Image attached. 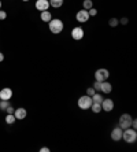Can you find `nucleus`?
I'll list each match as a JSON object with an SVG mask.
<instances>
[{
	"label": "nucleus",
	"mask_w": 137,
	"mask_h": 152,
	"mask_svg": "<svg viewBox=\"0 0 137 152\" xmlns=\"http://www.w3.org/2000/svg\"><path fill=\"white\" fill-rule=\"evenodd\" d=\"M48 28H49V32L52 33V34H59L64 29V25L60 19L55 18V19H51V21L48 22Z\"/></svg>",
	"instance_id": "f257e3e1"
},
{
	"label": "nucleus",
	"mask_w": 137,
	"mask_h": 152,
	"mask_svg": "<svg viewBox=\"0 0 137 152\" xmlns=\"http://www.w3.org/2000/svg\"><path fill=\"white\" fill-rule=\"evenodd\" d=\"M122 140L127 144H133L137 140V132L136 129H132V127H127L122 132Z\"/></svg>",
	"instance_id": "f03ea898"
},
{
	"label": "nucleus",
	"mask_w": 137,
	"mask_h": 152,
	"mask_svg": "<svg viewBox=\"0 0 137 152\" xmlns=\"http://www.w3.org/2000/svg\"><path fill=\"white\" fill-rule=\"evenodd\" d=\"M132 115H129V114H122L119 117V121H118V126L122 129V130H125V129H127V127H130V124H132Z\"/></svg>",
	"instance_id": "7ed1b4c3"
},
{
	"label": "nucleus",
	"mask_w": 137,
	"mask_h": 152,
	"mask_svg": "<svg viewBox=\"0 0 137 152\" xmlns=\"http://www.w3.org/2000/svg\"><path fill=\"white\" fill-rule=\"evenodd\" d=\"M78 107H80L81 110H88V108H91V104H92V97L88 95H84L81 96L80 99H78Z\"/></svg>",
	"instance_id": "20e7f679"
},
{
	"label": "nucleus",
	"mask_w": 137,
	"mask_h": 152,
	"mask_svg": "<svg viewBox=\"0 0 137 152\" xmlns=\"http://www.w3.org/2000/svg\"><path fill=\"white\" fill-rule=\"evenodd\" d=\"M108 77H110V71L107 69H97L95 71V81H99V82L107 81Z\"/></svg>",
	"instance_id": "39448f33"
},
{
	"label": "nucleus",
	"mask_w": 137,
	"mask_h": 152,
	"mask_svg": "<svg viewBox=\"0 0 137 152\" xmlns=\"http://www.w3.org/2000/svg\"><path fill=\"white\" fill-rule=\"evenodd\" d=\"M75 19H77V22H80V23H85V22H88L89 19V14H88V10H80L77 11V14H75Z\"/></svg>",
	"instance_id": "423d86ee"
},
{
	"label": "nucleus",
	"mask_w": 137,
	"mask_h": 152,
	"mask_svg": "<svg viewBox=\"0 0 137 152\" xmlns=\"http://www.w3.org/2000/svg\"><path fill=\"white\" fill-rule=\"evenodd\" d=\"M71 37H73V40H75V41L82 40L84 39V29L81 28V26L73 28V30H71Z\"/></svg>",
	"instance_id": "0eeeda50"
},
{
	"label": "nucleus",
	"mask_w": 137,
	"mask_h": 152,
	"mask_svg": "<svg viewBox=\"0 0 137 152\" xmlns=\"http://www.w3.org/2000/svg\"><path fill=\"white\" fill-rule=\"evenodd\" d=\"M100 104H102V111L111 113L114 110V102L111 99H103V102Z\"/></svg>",
	"instance_id": "6e6552de"
},
{
	"label": "nucleus",
	"mask_w": 137,
	"mask_h": 152,
	"mask_svg": "<svg viewBox=\"0 0 137 152\" xmlns=\"http://www.w3.org/2000/svg\"><path fill=\"white\" fill-rule=\"evenodd\" d=\"M122 129H121L119 126H116L113 129V132H111V138H113L114 141H121L122 140Z\"/></svg>",
	"instance_id": "1a4fd4ad"
},
{
	"label": "nucleus",
	"mask_w": 137,
	"mask_h": 152,
	"mask_svg": "<svg viewBox=\"0 0 137 152\" xmlns=\"http://www.w3.org/2000/svg\"><path fill=\"white\" fill-rule=\"evenodd\" d=\"M36 8L39 11H47L49 8V1L48 0H37L36 1Z\"/></svg>",
	"instance_id": "9d476101"
},
{
	"label": "nucleus",
	"mask_w": 137,
	"mask_h": 152,
	"mask_svg": "<svg viewBox=\"0 0 137 152\" xmlns=\"http://www.w3.org/2000/svg\"><path fill=\"white\" fill-rule=\"evenodd\" d=\"M12 97V91L10 88H3L0 91V100H10Z\"/></svg>",
	"instance_id": "9b49d317"
},
{
	"label": "nucleus",
	"mask_w": 137,
	"mask_h": 152,
	"mask_svg": "<svg viewBox=\"0 0 137 152\" xmlns=\"http://www.w3.org/2000/svg\"><path fill=\"white\" fill-rule=\"evenodd\" d=\"M26 115H28V113H26V110H25L23 107H19V108H17V110L14 111V117L17 118V119H25L26 118Z\"/></svg>",
	"instance_id": "f8f14e48"
},
{
	"label": "nucleus",
	"mask_w": 137,
	"mask_h": 152,
	"mask_svg": "<svg viewBox=\"0 0 137 152\" xmlns=\"http://www.w3.org/2000/svg\"><path fill=\"white\" fill-rule=\"evenodd\" d=\"M113 91V85L110 84L108 81H103L102 85H100V92L103 93H111Z\"/></svg>",
	"instance_id": "ddd939ff"
},
{
	"label": "nucleus",
	"mask_w": 137,
	"mask_h": 152,
	"mask_svg": "<svg viewBox=\"0 0 137 152\" xmlns=\"http://www.w3.org/2000/svg\"><path fill=\"white\" fill-rule=\"evenodd\" d=\"M40 18H41L42 22H49L51 19H52V15H51V12L47 10V11H41V14H40Z\"/></svg>",
	"instance_id": "4468645a"
},
{
	"label": "nucleus",
	"mask_w": 137,
	"mask_h": 152,
	"mask_svg": "<svg viewBox=\"0 0 137 152\" xmlns=\"http://www.w3.org/2000/svg\"><path fill=\"white\" fill-rule=\"evenodd\" d=\"M91 110H92V113L99 114L100 111H102V104H100V103L92 102V104H91Z\"/></svg>",
	"instance_id": "2eb2a0df"
},
{
	"label": "nucleus",
	"mask_w": 137,
	"mask_h": 152,
	"mask_svg": "<svg viewBox=\"0 0 137 152\" xmlns=\"http://www.w3.org/2000/svg\"><path fill=\"white\" fill-rule=\"evenodd\" d=\"M49 6H52L53 8H60L63 6V0H48Z\"/></svg>",
	"instance_id": "dca6fc26"
},
{
	"label": "nucleus",
	"mask_w": 137,
	"mask_h": 152,
	"mask_svg": "<svg viewBox=\"0 0 137 152\" xmlns=\"http://www.w3.org/2000/svg\"><path fill=\"white\" fill-rule=\"evenodd\" d=\"M17 121V118L14 117V114H7V117H6V124L7 125H12Z\"/></svg>",
	"instance_id": "f3484780"
},
{
	"label": "nucleus",
	"mask_w": 137,
	"mask_h": 152,
	"mask_svg": "<svg viewBox=\"0 0 137 152\" xmlns=\"http://www.w3.org/2000/svg\"><path fill=\"white\" fill-rule=\"evenodd\" d=\"M82 7H84V10H89V8L93 7V1L92 0H84L82 1Z\"/></svg>",
	"instance_id": "a211bd4d"
},
{
	"label": "nucleus",
	"mask_w": 137,
	"mask_h": 152,
	"mask_svg": "<svg viewBox=\"0 0 137 152\" xmlns=\"http://www.w3.org/2000/svg\"><path fill=\"white\" fill-rule=\"evenodd\" d=\"M92 102L95 103H102L103 102V96L100 93H95V95L92 96Z\"/></svg>",
	"instance_id": "6ab92c4d"
},
{
	"label": "nucleus",
	"mask_w": 137,
	"mask_h": 152,
	"mask_svg": "<svg viewBox=\"0 0 137 152\" xmlns=\"http://www.w3.org/2000/svg\"><path fill=\"white\" fill-rule=\"evenodd\" d=\"M118 23H119V19H118V18H110L108 25L111 26V28H115V26H118Z\"/></svg>",
	"instance_id": "aec40b11"
},
{
	"label": "nucleus",
	"mask_w": 137,
	"mask_h": 152,
	"mask_svg": "<svg viewBox=\"0 0 137 152\" xmlns=\"http://www.w3.org/2000/svg\"><path fill=\"white\" fill-rule=\"evenodd\" d=\"M10 106L8 104V100H0V110H3V111H6V108Z\"/></svg>",
	"instance_id": "412c9836"
},
{
	"label": "nucleus",
	"mask_w": 137,
	"mask_h": 152,
	"mask_svg": "<svg viewBox=\"0 0 137 152\" xmlns=\"http://www.w3.org/2000/svg\"><path fill=\"white\" fill-rule=\"evenodd\" d=\"M88 14H89V17H96V15H97V10L92 7L88 10Z\"/></svg>",
	"instance_id": "4be33fe9"
},
{
	"label": "nucleus",
	"mask_w": 137,
	"mask_h": 152,
	"mask_svg": "<svg viewBox=\"0 0 137 152\" xmlns=\"http://www.w3.org/2000/svg\"><path fill=\"white\" fill-rule=\"evenodd\" d=\"M100 85H102V82H99V81H95V84H93V86H92V88L95 89L96 92H100Z\"/></svg>",
	"instance_id": "5701e85b"
},
{
	"label": "nucleus",
	"mask_w": 137,
	"mask_h": 152,
	"mask_svg": "<svg viewBox=\"0 0 137 152\" xmlns=\"http://www.w3.org/2000/svg\"><path fill=\"white\" fill-rule=\"evenodd\" d=\"M95 93H96V91H95L93 88H88V89H86V95L91 96V97H92L93 95H95Z\"/></svg>",
	"instance_id": "b1692460"
},
{
	"label": "nucleus",
	"mask_w": 137,
	"mask_h": 152,
	"mask_svg": "<svg viewBox=\"0 0 137 152\" xmlns=\"http://www.w3.org/2000/svg\"><path fill=\"white\" fill-rule=\"evenodd\" d=\"M127 22H129V19H127L126 17H123V18H121V19H119L121 25H127Z\"/></svg>",
	"instance_id": "393cba45"
},
{
	"label": "nucleus",
	"mask_w": 137,
	"mask_h": 152,
	"mask_svg": "<svg viewBox=\"0 0 137 152\" xmlns=\"http://www.w3.org/2000/svg\"><path fill=\"white\" fill-rule=\"evenodd\" d=\"M6 18H7V12L0 10V21H3V19H6Z\"/></svg>",
	"instance_id": "a878e982"
},
{
	"label": "nucleus",
	"mask_w": 137,
	"mask_h": 152,
	"mask_svg": "<svg viewBox=\"0 0 137 152\" xmlns=\"http://www.w3.org/2000/svg\"><path fill=\"white\" fill-rule=\"evenodd\" d=\"M14 111H15V108L14 107H11V106H8L7 108H6V113L7 114H14Z\"/></svg>",
	"instance_id": "bb28decb"
},
{
	"label": "nucleus",
	"mask_w": 137,
	"mask_h": 152,
	"mask_svg": "<svg viewBox=\"0 0 137 152\" xmlns=\"http://www.w3.org/2000/svg\"><path fill=\"white\" fill-rule=\"evenodd\" d=\"M130 127H132V129H137V119H132V124H130Z\"/></svg>",
	"instance_id": "cd10ccee"
},
{
	"label": "nucleus",
	"mask_w": 137,
	"mask_h": 152,
	"mask_svg": "<svg viewBox=\"0 0 137 152\" xmlns=\"http://www.w3.org/2000/svg\"><path fill=\"white\" fill-rule=\"evenodd\" d=\"M40 152H49V148H47V147H42V148H40Z\"/></svg>",
	"instance_id": "c85d7f7f"
},
{
	"label": "nucleus",
	"mask_w": 137,
	"mask_h": 152,
	"mask_svg": "<svg viewBox=\"0 0 137 152\" xmlns=\"http://www.w3.org/2000/svg\"><path fill=\"white\" fill-rule=\"evenodd\" d=\"M4 60V55H3V52H0V62H3Z\"/></svg>",
	"instance_id": "c756f323"
},
{
	"label": "nucleus",
	"mask_w": 137,
	"mask_h": 152,
	"mask_svg": "<svg viewBox=\"0 0 137 152\" xmlns=\"http://www.w3.org/2000/svg\"><path fill=\"white\" fill-rule=\"evenodd\" d=\"M0 10H1V0H0Z\"/></svg>",
	"instance_id": "7c9ffc66"
},
{
	"label": "nucleus",
	"mask_w": 137,
	"mask_h": 152,
	"mask_svg": "<svg viewBox=\"0 0 137 152\" xmlns=\"http://www.w3.org/2000/svg\"><path fill=\"white\" fill-rule=\"evenodd\" d=\"M22 1H25V3H26V1H29V0H22Z\"/></svg>",
	"instance_id": "2f4dec72"
}]
</instances>
